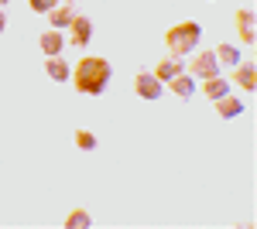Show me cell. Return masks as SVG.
<instances>
[{
	"label": "cell",
	"mask_w": 257,
	"mask_h": 229,
	"mask_svg": "<svg viewBox=\"0 0 257 229\" xmlns=\"http://www.w3.org/2000/svg\"><path fill=\"white\" fill-rule=\"evenodd\" d=\"M110 82V62L106 58H82L76 69V89L89 96H99Z\"/></svg>",
	"instance_id": "obj_1"
},
{
	"label": "cell",
	"mask_w": 257,
	"mask_h": 229,
	"mask_svg": "<svg viewBox=\"0 0 257 229\" xmlns=\"http://www.w3.org/2000/svg\"><path fill=\"white\" fill-rule=\"evenodd\" d=\"M199 38H202V28H199L196 21H185V24H178V28H172L168 35H165V41H168V48H172V55H189L192 48L199 45Z\"/></svg>",
	"instance_id": "obj_2"
},
{
	"label": "cell",
	"mask_w": 257,
	"mask_h": 229,
	"mask_svg": "<svg viewBox=\"0 0 257 229\" xmlns=\"http://www.w3.org/2000/svg\"><path fill=\"white\" fill-rule=\"evenodd\" d=\"M192 76H199V79L219 76V58L213 55V52H202V55H196V58H192Z\"/></svg>",
	"instance_id": "obj_3"
},
{
	"label": "cell",
	"mask_w": 257,
	"mask_h": 229,
	"mask_svg": "<svg viewBox=\"0 0 257 229\" xmlns=\"http://www.w3.org/2000/svg\"><path fill=\"white\" fill-rule=\"evenodd\" d=\"M134 89H138L141 99H158V96H161V82L155 79V72H138Z\"/></svg>",
	"instance_id": "obj_4"
},
{
	"label": "cell",
	"mask_w": 257,
	"mask_h": 229,
	"mask_svg": "<svg viewBox=\"0 0 257 229\" xmlns=\"http://www.w3.org/2000/svg\"><path fill=\"white\" fill-rule=\"evenodd\" d=\"M69 28H72V45H79V48L89 45V38H93V21L89 18H76Z\"/></svg>",
	"instance_id": "obj_5"
},
{
	"label": "cell",
	"mask_w": 257,
	"mask_h": 229,
	"mask_svg": "<svg viewBox=\"0 0 257 229\" xmlns=\"http://www.w3.org/2000/svg\"><path fill=\"white\" fill-rule=\"evenodd\" d=\"M178 72H182V58L172 55V58H161V62H158V69H155V79H158V82H168V79H175Z\"/></svg>",
	"instance_id": "obj_6"
},
{
	"label": "cell",
	"mask_w": 257,
	"mask_h": 229,
	"mask_svg": "<svg viewBox=\"0 0 257 229\" xmlns=\"http://www.w3.org/2000/svg\"><path fill=\"white\" fill-rule=\"evenodd\" d=\"M237 31L247 45H254V11H237Z\"/></svg>",
	"instance_id": "obj_7"
},
{
	"label": "cell",
	"mask_w": 257,
	"mask_h": 229,
	"mask_svg": "<svg viewBox=\"0 0 257 229\" xmlns=\"http://www.w3.org/2000/svg\"><path fill=\"white\" fill-rule=\"evenodd\" d=\"M72 21H76V11H72V4H69V0H65L62 7L52 11V28H69Z\"/></svg>",
	"instance_id": "obj_8"
},
{
	"label": "cell",
	"mask_w": 257,
	"mask_h": 229,
	"mask_svg": "<svg viewBox=\"0 0 257 229\" xmlns=\"http://www.w3.org/2000/svg\"><path fill=\"white\" fill-rule=\"evenodd\" d=\"M38 45H41V52H45V55H59L65 41H62V35H59V31H45Z\"/></svg>",
	"instance_id": "obj_9"
},
{
	"label": "cell",
	"mask_w": 257,
	"mask_h": 229,
	"mask_svg": "<svg viewBox=\"0 0 257 229\" xmlns=\"http://www.w3.org/2000/svg\"><path fill=\"white\" fill-rule=\"evenodd\" d=\"M240 110H243V106H240V99H233V96H223V99H216V113L223 116V120H233Z\"/></svg>",
	"instance_id": "obj_10"
},
{
	"label": "cell",
	"mask_w": 257,
	"mask_h": 229,
	"mask_svg": "<svg viewBox=\"0 0 257 229\" xmlns=\"http://www.w3.org/2000/svg\"><path fill=\"white\" fill-rule=\"evenodd\" d=\"M168 86H172V89H175L182 99H189V96L196 93V82H192V76H182V72H178L175 79H168Z\"/></svg>",
	"instance_id": "obj_11"
},
{
	"label": "cell",
	"mask_w": 257,
	"mask_h": 229,
	"mask_svg": "<svg viewBox=\"0 0 257 229\" xmlns=\"http://www.w3.org/2000/svg\"><path fill=\"white\" fill-rule=\"evenodd\" d=\"M45 69H48V76L55 79V82H65V79H69V65H65V62H62L59 55H52V58H48V65H45Z\"/></svg>",
	"instance_id": "obj_12"
},
{
	"label": "cell",
	"mask_w": 257,
	"mask_h": 229,
	"mask_svg": "<svg viewBox=\"0 0 257 229\" xmlns=\"http://www.w3.org/2000/svg\"><path fill=\"white\" fill-rule=\"evenodd\" d=\"M202 89H206V96L216 103V99H223V96H226V89H230V86H226L219 76H213V79H206V86H202Z\"/></svg>",
	"instance_id": "obj_13"
},
{
	"label": "cell",
	"mask_w": 257,
	"mask_h": 229,
	"mask_svg": "<svg viewBox=\"0 0 257 229\" xmlns=\"http://www.w3.org/2000/svg\"><path fill=\"white\" fill-rule=\"evenodd\" d=\"M254 79H257L254 65H240V69H237V82L243 86V89H247V93H254V86H257Z\"/></svg>",
	"instance_id": "obj_14"
},
{
	"label": "cell",
	"mask_w": 257,
	"mask_h": 229,
	"mask_svg": "<svg viewBox=\"0 0 257 229\" xmlns=\"http://www.w3.org/2000/svg\"><path fill=\"white\" fill-rule=\"evenodd\" d=\"M213 55H216L219 62H226V65H240V52L233 48V45H219Z\"/></svg>",
	"instance_id": "obj_15"
},
{
	"label": "cell",
	"mask_w": 257,
	"mask_h": 229,
	"mask_svg": "<svg viewBox=\"0 0 257 229\" xmlns=\"http://www.w3.org/2000/svg\"><path fill=\"white\" fill-rule=\"evenodd\" d=\"M65 226H69V229H86V226H89V215H86V212H82V209H76V212H72V215H69V219H65Z\"/></svg>",
	"instance_id": "obj_16"
},
{
	"label": "cell",
	"mask_w": 257,
	"mask_h": 229,
	"mask_svg": "<svg viewBox=\"0 0 257 229\" xmlns=\"http://www.w3.org/2000/svg\"><path fill=\"white\" fill-rule=\"evenodd\" d=\"M76 144H79L82 151H93L96 147V137L89 134V130H76Z\"/></svg>",
	"instance_id": "obj_17"
},
{
	"label": "cell",
	"mask_w": 257,
	"mask_h": 229,
	"mask_svg": "<svg viewBox=\"0 0 257 229\" xmlns=\"http://www.w3.org/2000/svg\"><path fill=\"white\" fill-rule=\"evenodd\" d=\"M28 4H31V11H38V14H52L59 0H28Z\"/></svg>",
	"instance_id": "obj_18"
},
{
	"label": "cell",
	"mask_w": 257,
	"mask_h": 229,
	"mask_svg": "<svg viewBox=\"0 0 257 229\" xmlns=\"http://www.w3.org/2000/svg\"><path fill=\"white\" fill-rule=\"evenodd\" d=\"M4 28H7V18H4V11H0V31H4Z\"/></svg>",
	"instance_id": "obj_19"
},
{
	"label": "cell",
	"mask_w": 257,
	"mask_h": 229,
	"mask_svg": "<svg viewBox=\"0 0 257 229\" xmlns=\"http://www.w3.org/2000/svg\"><path fill=\"white\" fill-rule=\"evenodd\" d=\"M4 4H7V0H0V7H4Z\"/></svg>",
	"instance_id": "obj_20"
}]
</instances>
